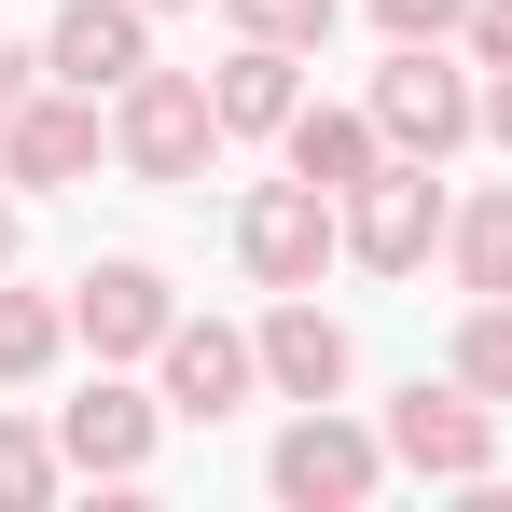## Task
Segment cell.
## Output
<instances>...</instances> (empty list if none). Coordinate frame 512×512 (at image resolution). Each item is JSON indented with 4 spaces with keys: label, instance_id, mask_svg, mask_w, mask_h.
<instances>
[{
    "label": "cell",
    "instance_id": "6da1fadb",
    "mask_svg": "<svg viewBox=\"0 0 512 512\" xmlns=\"http://www.w3.org/2000/svg\"><path fill=\"white\" fill-rule=\"evenodd\" d=\"M374 125H388V153L443 167V153L485 125V97H471V70H443V42H402V56L374 70Z\"/></svg>",
    "mask_w": 512,
    "mask_h": 512
},
{
    "label": "cell",
    "instance_id": "7a4b0ae2",
    "mask_svg": "<svg viewBox=\"0 0 512 512\" xmlns=\"http://www.w3.org/2000/svg\"><path fill=\"white\" fill-rule=\"evenodd\" d=\"M346 250V208L319 180H263L250 208H236V263H250L263 291H319V263Z\"/></svg>",
    "mask_w": 512,
    "mask_h": 512
},
{
    "label": "cell",
    "instance_id": "3957f363",
    "mask_svg": "<svg viewBox=\"0 0 512 512\" xmlns=\"http://www.w3.org/2000/svg\"><path fill=\"white\" fill-rule=\"evenodd\" d=\"M111 153H125L139 180H194L208 153H222L208 84H194V70H139V84H125V111H111Z\"/></svg>",
    "mask_w": 512,
    "mask_h": 512
},
{
    "label": "cell",
    "instance_id": "277c9868",
    "mask_svg": "<svg viewBox=\"0 0 512 512\" xmlns=\"http://www.w3.org/2000/svg\"><path fill=\"white\" fill-rule=\"evenodd\" d=\"M443 222H457V208H443V180H429L416 153H388V167L346 194V250L374 263V277H416V263L443 250Z\"/></svg>",
    "mask_w": 512,
    "mask_h": 512
},
{
    "label": "cell",
    "instance_id": "5b68a950",
    "mask_svg": "<svg viewBox=\"0 0 512 512\" xmlns=\"http://www.w3.org/2000/svg\"><path fill=\"white\" fill-rule=\"evenodd\" d=\"M388 457L429 471V485H485V471H499L485 388H402V402H388Z\"/></svg>",
    "mask_w": 512,
    "mask_h": 512
},
{
    "label": "cell",
    "instance_id": "8992f818",
    "mask_svg": "<svg viewBox=\"0 0 512 512\" xmlns=\"http://www.w3.org/2000/svg\"><path fill=\"white\" fill-rule=\"evenodd\" d=\"M263 471H277V499H305V512H346V499H374L388 443H374V429H346L333 402H305V416L277 429V457H263Z\"/></svg>",
    "mask_w": 512,
    "mask_h": 512
},
{
    "label": "cell",
    "instance_id": "52a82bcc",
    "mask_svg": "<svg viewBox=\"0 0 512 512\" xmlns=\"http://www.w3.org/2000/svg\"><path fill=\"white\" fill-rule=\"evenodd\" d=\"M153 360H167V416H208V429L263 388V333H222V319H167Z\"/></svg>",
    "mask_w": 512,
    "mask_h": 512
},
{
    "label": "cell",
    "instance_id": "ba28073f",
    "mask_svg": "<svg viewBox=\"0 0 512 512\" xmlns=\"http://www.w3.org/2000/svg\"><path fill=\"white\" fill-rule=\"evenodd\" d=\"M167 277H153V263H84V277H70V333L97 346V360H153V346H167Z\"/></svg>",
    "mask_w": 512,
    "mask_h": 512
},
{
    "label": "cell",
    "instance_id": "9c48e42d",
    "mask_svg": "<svg viewBox=\"0 0 512 512\" xmlns=\"http://www.w3.org/2000/svg\"><path fill=\"white\" fill-rule=\"evenodd\" d=\"M42 70L84 97H125L139 70H153V28H139V0H70L56 14V42H42Z\"/></svg>",
    "mask_w": 512,
    "mask_h": 512
},
{
    "label": "cell",
    "instance_id": "30bf717a",
    "mask_svg": "<svg viewBox=\"0 0 512 512\" xmlns=\"http://www.w3.org/2000/svg\"><path fill=\"white\" fill-rule=\"evenodd\" d=\"M346 374H360L346 319H319V291H277V319H263V388H277V402H333Z\"/></svg>",
    "mask_w": 512,
    "mask_h": 512
},
{
    "label": "cell",
    "instance_id": "8fae6325",
    "mask_svg": "<svg viewBox=\"0 0 512 512\" xmlns=\"http://www.w3.org/2000/svg\"><path fill=\"white\" fill-rule=\"evenodd\" d=\"M97 167V97L84 84H56V97H14V125H0V180H84Z\"/></svg>",
    "mask_w": 512,
    "mask_h": 512
},
{
    "label": "cell",
    "instance_id": "7c38bea8",
    "mask_svg": "<svg viewBox=\"0 0 512 512\" xmlns=\"http://www.w3.org/2000/svg\"><path fill=\"white\" fill-rule=\"evenodd\" d=\"M56 443H70V471H97V485H125V471H153V402H139V388H111V374H97L84 402H70V416H56Z\"/></svg>",
    "mask_w": 512,
    "mask_h": 512
},
{
    "label": "cell",
    "instance_id": "4fadbf2b",
    "mask_svg": "<svg viewBox=\"0 0 512 512\" xmlns=\"http://www.w3.org/2000/svg\"><path fill=\"white\" fill-rule=\"evenodd\" d=\"M291 70H305L291 42H236V56L208 70V111H222V139H277V125L305 111V84H291Z\"/></svg>",
    "mask_w": 512,
    "mask_h": 512
},
{
    "label": "cell",
    "instance_id": "5bb4252c",
    "mask_svg": "<svg viewBox=\"0 0 512 512\" xmlns=\"http://www.w3.org/2000/svg\"><path fill=\"white\" fill-rule=\"evenodd\" d=\"M277 139H291V180H319L333 208H346L374 167H388V125H374V111H291Z\"/></svg>",
    "mask_w": 512,
    "mask_h": 512
},
{
    "label": "cell",
    "instance_id": "9a60e30c",
    "mask_svg": "<svg viewBox=\"0 0 512 512\" xmlns=\"http://www.w3.org/2000/svg\"><path fill=\"white\" fill-rule=\"evenodd\" d=\"M443 250H457V291H471V305L512 291V194H471V208L443 222Z\"/></svg>",
    "mask_w": 512,
    "mask_h": 512
},
{
    "label": "cell",
    "instance_id": "2e32d148",
    "mask_svg": "<svg viewBox=\"0 0 512 512\" xmlns=\"http://www.w3.org/2000/svg\"><path fill=\"white\" fill-rule=\"evenodd\" d=\"M56 346H70V305H42V291H0V388L56 374Z\"/></svg>",
    "mask_w": 512,
    "mask_h": 512
},
{
    "label": "cell",
    "instance_id": "e0dca14e",
    "mask_svg": "<svg viewBox=\"0 0 512 512\" xmlns=\"http://www.w3.org/2000/svg\"><path fill=\"white\" fill-rule=\"evenodd\" d=\"M457 388H485V402H512V291H485V305L457 319Z\"/></svg>",
    "mask_w": 512,
    "mask_h": 512
},
{
    "label": "cell",
    "instance_id": "ac0fdd59",
    "mask_svg": "<svg viewBox=\"0 0 512 512\" xmlns=\"http://www.w3.org/2000/svg\"><path fill=\"white\" fill-rule=\"evenodd\" d=\"M56 471H70V443H42L28 416H0V499L28 512V499H56Z\"/></svg>",
    "mask_w": 512,
    "mask_h": 512
},
{
    "label": "cell",
    "instance_id": "d6986e66",
    "mask_svg": "<svg viewBox=\"0 0 512 512\" xmlns=\"http://www.w3.org/2000/svg\"><path fill=\"white\" fill-rule=\"evenodd\" d=\"M222 14H236V42H291V56L333 42V0H222Z\"/></svg>",
    "mask_w": 512,
    "mask_h": 512
},
{
    "label": "cell",
    "instance_id": "ffe728a7",
    "mask_svg": "<svg viewBox=\"0 0 512 512\" xmlns=\"http://www.w3.org/2000/svg\"><path fill=\"white\" fill-rule=\"evenodd\" d=\"M374 28L388 42H443V28H471V0H374Z\"/></svg>",
    "mask_w": 512,
    "mask_h": 512
},
{
    "label": "cell",
    "instance_id": "44dd1931",
    "mask_svg": "<svg viewBox=\"0 0 512 512\" xmlns=\"http://www.w3.org/2000/svg\"><path fill=\"white\" fill-rule=\"evenodd\" d=\"M471 56H485V70H512V0H471Z\"/></svg>",
    "mask_w": 512,
    "mask_h": 512
},
{
    "label": "cell",
    "instance_id": "7402d4cb",
    "mask_svg": "<svg viewBox=\"0 0 512 512\" xmlns=\"http://www.w3.org/2000/svg\"><path fill=\"white\" fill-rule=\"evenodd\" d=\"M485 139H499V153H512V70H499V84H485Z\"/></svg>",
    "mask_w": 512,
    "mask_h": 512
},
{
    "label": "cell",
    "instance_id": "603a6c76",
    "mask_svg": "<svg viewBox=\"0 0 512 512\" xmlns=\"http://www.w3.org/2000/svg\"><path fill=\"white\" fill-rule=\"evenodd\" d=\"M14 97H28V56H14V42H0V125H14Z\"/></svg>",
    "mask_w": 512,
    "mask_h": 512
},
{
    "label": "cell",
    "instance_id": "cb8c5ba5",
    "mask_svg": "<svg viewBox=\"0 0 512 512\" xmlns=\"http://www.w3.org/2000/svg\"><path fill=\"white\" fill-rule=\"evenodd\" d=\"M0 263H14V194H0Z\"/></svg>",
    "mask_w": 512,
    "mask_h": 512
},
{
    "label": "cell",
    "instance_id": "d4e9b609",
    "mask_svg": "<svg viewBox=\"0 0 512 512\" xmlns=\"http://www.w3.org/2000/svg\"><path fill=\"white\" fill-rule=\"evenodd\" d=\"M139 14H180V0H139Z\"/></svg>",
    "mask_w": 512,
    "mask_h": 512
}]
</instances>
